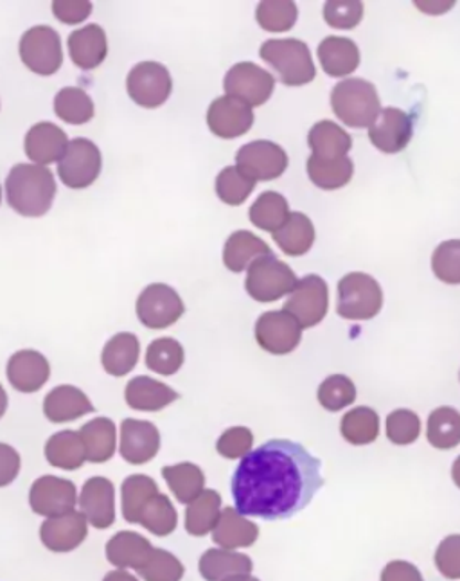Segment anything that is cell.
Here are the masks:
<instances>
[{
    "instance_id": "1",
    "label": "cell",
    "mask_w": 460,
    "mask_h": 581,
    "mask_svg": "<svg viewBox=\"0 0 460 581\" xmlns=\"http://www.w3.org/2000/svg\"><path fill=\"white\" fill-rule=\"evenodd\" d=\"M322 463L301 443L272 439L241 459L232 476L236 509L254 519L288 520L315 499Z\"/></svg>"
},
{
    "instance_id": "2",
    "label": "cell",
    "mask_w": 460,
    "mask_h": 581,
    "mask_svg": "<svg viewBox=\"0 0 460 581\" xmlns=\"http://www.w3.org/2000/svg\"><path fill=\"white\" fill-rule=\"evenodd\" d=\"M11 209L28 218H40L53 206L56 180L48 166L17 164L6 178Z\"/></svg>"
},
{
    "instance_id": "3",
    "label": "cell",
    "mask_w": 460,
    "mask_h": 581,
    "mask_svg": "<svg viewBox=\"0 0 460 581\" xmlns=\"http://www.w3.org/2000/svg\"><path fill=\"white\" fill-rule=\"evenodd\" d=\"M331 106L335 116L353 128H367L381 112L378 91L362 77H347L331 91Z\"/></svg>"
},
{
    "instance_id": "4",
    "label": "cell",
    "mask_w": 460,
    "mask_h": 581,
    "mask_svg": "<svg viewBox=\"0 0 460 581\" xmlns=\"http://www.w3.org/2000/svg\"><path fill=\"white\" fill-rule=\"evenodd\" d=\"M261 59L272 65L279 80L288 87H301L312 83L316 76L312 53L302 40H269L261 45Z\"/></svg>"
},
{
    "instance_id": "5",
    "label": "cell",
    "mask_w": 460,
    "mask_h": 581,
    "mask_svg": "<svg viewBox=\"0 0 460 581\" xmlns=\"http://www.w3.org/2000/svg\"><path fill=\"white\" fill-rule=\"evenodd\" d=\"M384 292L373 276L351 272L338 283L336 312L347 321H369L381 312Z\"/></svg>"
},
{
    "instance_id": "6",
    "label": "cell",
    "mask_w": 460,
    "mask_h": 581,
    "mask_svg": "<svg viewBox=\"0 0 460 581\" xmlns=\"http://www.w3.org/2000/svg\"><path fill=\"white\" fill-rule=\"evenodd\" d=\"M297 281V276L290 269V264L269 255L250 264L244 289L258 303H273L284 295H290Z\"/></svg>"
},
{
    "instance_id": "7",
    "label": "cell",
    "mask_w": 460,
    "mask_h": 581,
    "mask_svg": "<svg viewBox=\"0 0 460 581\" xmlns=\"http://www.w3.org/2000/svg\"><path fill=\"white\" fill-rule=\"evenodd\" d=\"M19 53L25 68L39 76H53L62 68V40L49 25H34L25 31L20 39Z\"/></svg>"
},
{
    "instance_id": "8",
    "label": "cell",
    "mask_w": 460,
    "mask_h": 581,
    "mask_svg": "<svg viewBox=\"0 0 460 581\" xmlns=\"http://www.w3.org/2000/svg\"><path fill=\"white\" fill-rule=\"evenodd\" d=\"M327 308H330V290L326 281L321 276L310 274L299 279L283 310L290 313L304 330L324 321Z\"/></svg>"
},
{
    "instance_id": "9",
    "label": "cell",
    "mask_w": 460,
    "mask_h": 581,
    "mask_svg": "<svg viewBox=\"0 0 460 581\" xmlns=\"http://www.w3.org/2000/svg\"><path fill=\"white\" fill-rule=\"evenodd\" d=\"M103 166L100 148L92 141L74 139L69 143L62 160L58 163V177L67 188L86 189L96 183Z\"/></svg>"
},
{
    "instance_id": "10",
    "label": "cell",
    "mask_w": 460,
    "mask_h": 581,
    "mask_svg": "<svg viewBox=\"0 0 460 581\" xmlns=\"http://www.w3.org/2000/svg\"><path fill=\"white\" fill-rule=\"evenodd\" d=\"M128 96L144 108H158L171 96L172 80L163 63H137L126 77Z\"/></svg>"
},
{
    "instance_id": "11",
    "label": "cell",
    "mask_w": 460,
    "mask_h": 581,
    "mask_svg": "<svg viewBox=\"0 0 460 581\" xmlns=\"http://www.w3.org/2000/svg\"><path fill=\"white\" fill-rule=\"evenodd\" d=\"M137 318L149 330H164L182 318L186 312L184 301L177 290L164 283L146 287L137 299Z\"/></svg>"
},
{
    "instance_id": "12",
    "label": "cell",
    "mask_w": 460,
    "mask_h": 581,
    "mask_svg": "<svg viewBox=\"0 0 460 581\" xmlns=\"http://www.w3.org/2000/svg\"><path fill=\"white\" fill-rule=\"evenodd\" d=\"M227 96L240 100L244 105L261 106L269 102L275 87V77L255 63H236L227 73Z\"/></svg>"
},
{
    "instance_id": "13",
    "label": "cell",
    "mask_w": 460,
    "mask_h": 581,
    "mask_svg": "<svg viewBox=\"0 0 460 581\" xmlns=\"http://www.w3.org/2000/svg\"><path fill=\"white\" fill-rule=\"evenodd\" d=\"M77 505L76 486L56 476H43L34 480L29 491V506L40 517H60L71 513Z\"/></svg>"
},
{
    "instance_id": "14",
    "label": "cell",
    "mask_w": 460,
    "mask_h": 581,
    "mask_svg": "<svg viewBox=\"0 0 460 581\" xmlns=\"http://www.w3.org/2000/svg\"><path fill=\"white\" fill-rule=\"evenodd\" d=\"M236 166L258 180H275L286 172L288 155L281 146L272 141H254L249 145L241 146L236 154Z\"/></svg>"
},
{
    "instance_id": "15",
    "label": "cell",
    "mask_w": 460,
    "mask_h": 581,
    "mask_svg": "<svg viewBox=\"0 0 460 581\" xmlns=\"http://www.w3.org/2000/svg\"><path fill=\"white\" fill-rule=\"evenodd\" d=\"M302 328L299 322L284 312H266L255 322V341L272 355H288L301 344Z\"/></svg>"
},
{
    "instance_id": "16",
    "label": "cell",
    "mask_w": 460,
    "mask_h": 581,
    "mask_svg": "<svg viewBox=\"0 0 460 581\" xmlns=\"http://www.w3.org/2000/svg\"><path fill=\"white\" fill-rule=\"evenodd\" d=\"M207 125L212 134L221 139H236L254 125L252 106L244 105L232 96H221L209 106L207 111Z\"/></svg>"
},
{
    "instance_id": "17",
    "label": "cell",
    "mask_w": 460,
    "mask_h": 581,
    "mask_svg": "<svg viewBox=\"0 0 460 581\" xmlns=\"http://www.w3.org/2000/svg\"><path fill=\"white\" fill-rule=\"evenodd\" d=\"M160 450V433L151 422L128 418L121 423L119 452L129 465H146Z\"/></svg>"
},
{
    "instance_id": "18",
    "label": "cell",
    "mask_w": 460,
    "mask_h": 581,
    "mask_svg": "<svg viewBox=\"0 0 460 581\" xmlns=\"http://www.w3.org/2000/svg\"><path fill=\"white\" fill-rule=\"evenodd\" d=\"M412 120L399 108H384L369 126V139L384 154H399L412 141Z\"/></svg>"
},
{
    "instance_id": "19",
    "label": "cell",
    "mask_w": 460,
    "mask_h": 581,
    "mask_svg": "<svg viewBox=\"0 0 460 581\" xmlns=\"http://www.w3.org/2000/svg\"><path fill=\"white\" fill-rule=\"evenodd\" d=\"M88 537V522L82 511L60 515L40 526V540L53 552H71L80 548Z\"/></svg>"
},
{
    "instance_id": "20",
    "label": "cell",
    "mask_w": 460,
    "mask_h": 581,
    "mask_svg": "<svg viewBox=\"0 0 460 581\" xmlns=\"http://www.w3.org/2000/svg\"><path fill=\"white\" fill-rule=\"evenodd\" d=\"M86 522L96 529H108L115 522V488L106 477H91L77 497Z\"/></svg>"
},
{
    "instance_id": "21",
    "label": "cell",
    "mask_w": 460,
    "mask_h": 581,
    "mask_svg": "<svg viewBox=\"0 0 460 581\" xmlns=\"http://www.w3.org/2000/svg\"><path fill=\"white\" fill-rule=\"evenodd\" d=\"M8 380L19 393H36L48 384L51 365L48 359L34 350L17 351L8 362Z\"/></svg>"
},
{
    "instance_id": "22",
    "label": "cell",
    "mask_w": 460,
    "mask_h": 581,
    "mask_svg": "<svg viewBox=\"0 0 460 581\" xmlns=\"http://www.w3.org/2000/svg\"><path fill=\"white\" fill-rule=\"evenodd\" d=\"M69 146V137L60 126L54 123H36L25 134L24 149L29 160L45 166V164L60 163Z\"/></svg>"
},
{
    "instance_id": "23",
    "label": "cell",
    "mask_w": 460,
    "mask_h": 581,
    "mask_svg": "<svg viewBox=\"0 0 460 581\" xmlns=\"http://www.w3.org/2000/svg\"><path fill=\"white\" fill-rule=\"evenodd\" d=\"M259 538V526L236 508L221 509L220 519L212 529V542L221 549L238 551L252 548Z\"/></svg>"
},
{
    "instance_id": "24",
    "label": "cell",
    "mask_w": 460,
    "mask_h": 581,
    "mask_svg": "<svg viewBox=\"0 0 460 581\" xmlns=\"http://www.w3.org/2000/svg\"><path fill=\"white\" fill-rule=\"evenodd\" d=\"M94 411L96 408L88 396L74 385H58L43 400V414L53 423L74 422Z\"/></svg>"
},
{
    "instance_id": "25",
    "label": "cell",
    "mask_w": 460,
    "mask_h": 581,
    "mask_svg": "<svg viewBox=\"0 0 460 581\" xmlns=\"http://www.w3.org/2000/svg\"><path fill=\"white\" fill-rule=\"evenodd\" d=\"M180 398L177 391H172L169 385L149 378V376H135L129 380L125 390L126 404L135 411L143 413H158L163 408L171 405Z\"/></svg>"
},
{
    "instance_id": "26",
    "label": "cell",
    "mask_w": 460,
    "mask_h": 581,
    "mask_svg": "<svg viewBox=\"0 0 460 581\" xmlns=\"http://www.w3.org/2000/svg\"><path fill=\"white\" fill-rule=\"evenodd\" d=\"M154 546L148 538L135 531H119L106 543V558L117 569L140 571L148 562Z\"/></svg>"
},
{
    "instance_id": "27",
    "label": "cell",
    "mask_w": 460,
    "mask_h": 581,
    "mask_svg": "<svg viewBox=\"0 0 460 581\" xmlns=\"http://www.w3.org/2000/svg\"><path fill=\"white\" fill-rule=\"evenodd\" d=\"M69 53L72 63L83 71H92L105 62L108 54V42L103 28L97 24H88L82 30H76L69 37Z\"/></svg>"
},
{
    "instance_id": "28",
    "label": "cell",
    "mask_w": 460,
    "mask_h": 581,
    "mask_svg": "<svg viewBox=\"0 0 460 581\" xmlns=\"http://www.w3.org/2000/svg\"><path fill=\"white\" fill-rule=\"evenodd\" d=\"M254 569L252 558L230 549H207L198 562V571L206 581H223L238 574H250Z\"/></svg>"
},
{
    "instance_id": "29",
    "label": "cell",
    "mask_w": 460,
    "mask_h": 581,
    "mask_svg": "<svg viewBox=\"0 0 460 581\" xmlns=\"http://www.w3.org/2000/svg\"><path fill=\"white\" fill-rule=\"evenodd\" d=\"M318 60L330 76H349L359 65L358 45L344 37H327L318 45Z\"/></svg>"
},
{
    "instance_id": "30",
    "label": "cell",
    "mask_w": 460,
    "mask_h": 581,
    "mask_svg": "<svg viewBox=\"0 0 460 581\" xmlns=\"http://www.w3.org/2000/svg\"><path fill=\"white\" fill-rule=\"evenodd\" d=\"M273 255L266 241L249 231H236L229 236L223 249V263L230 272L240 274L263 256Z\"/></svg>"
},
{
    "instance_id": "31",
    "label": "cell",
    "mask_w": 460,
    "mask_h": 581,
    "mask_svg": "<svg viewBox=\"0 0 460 581\" xmlns=\"http://www.w3.org/2000/svg\"><path fill=\"white\" fill-rule=\"evenodd\" d=\"M140 344L134 333L123 332L112 336L101 353V364L112 376H126L139 362Z\"/></svg>"
},
{
    "instance_id": "32",
    "label": "cell",
    "mask_w": 460,
    "mask_h": 581,
    "mask_svg": "<svg viewBox=\"0 0 460 581\" xmlns=\"http://www.w3.org/2000/svg\"><path fill=\"white\" fill-rule=\"evenodd\" d=\"M307 143H310V148L313 149L312 155L324 160L347 157L351 148H353L351 135L336 123H333V121H318L310 131Z\"/></svg>"
},
{
    "instance_id": "33",
    "label": "cell",
    "mask_w": 460,
    "mask_h": 581,
    "mask_svg": "<svg viewBox=\"0 0 460 581\" xmlns=\"http://www.w3.org/2000/svg\"><path fill=\"white\" fill-rule=\"evenodd\" d=\"M49 465L60 470H80L86 461L85 445L76 430H62L49 437L45 445Z\"/></svg>"
},
{
    "instance_id": "34",
    "label": "cell",
    "mask_w": 460,
    "mask_h": 581,
    "mask_svg": "<svg viewBox=\"0 0 460 581\" xmlns=\"http://www.w3.org/2000/svg\"><path fill=\"white\" fill-rule=\"evenodd\" d=\"M83 445H85L86 461H111L117 445V433L111 418H94L83 425L80 430Z\"/></svg>"
},
{
    "instance_id": "35",
    "label": "cell",
    "mask_w": 460,
    "mask_h": 581,
    "mask_svg": "<svg viewBox=\"0 0 460 581\" xmlns=\"http://www.w3.org/2000/svg\"><path fill=\"white\" fill-rule=\"evenodd\" d=\"M273 240L284 255L304 256L315 241V227L304 212H290L284 226L273 232Z\"/></svg>"
},
{
    "instance_id": "36",
    "label": "cell",
    "mask_w": 460,
    "mask_h": 581,
    "mask_svg": "<svg viewBox=\"0 0 460 581\" xmlns=\"http://www.w3.org/2000/svg\"><path fill=\"white\" fill-rule=\"evenodd\" d=\"M163 477L180 505H191L206 490V476L200 466L192 463L164 466Z\"/></svg>"
},
{
    "instance_id": "37",
    "label": "cell",
    "mask_w": 460,
    "mask_h": 581,
    "mask_svg": "<svg viewBox=\"0 0 460 581\" xmlns=\"http://www.w3.org/2000/svg\"><path fill=\"white\" fill-rule=\"evenodd\" d=\"M221 495L216 490H203L187 505L186 531L191 537H206L212 533L216 522L220 519Z\"/></svg>"
},
{
    "instance_id": "38",
    "label": "cell",
    "mask_w": 460,
    "mask_h": 581,
    "mask_svg": "<svg viewBox=\"0 0 460 581\" xmlns=\"http://www.w3.org/2000/svg\"><path fill=\"white\" fill-rule=\"evenodd\" d=\"M306 169L310 180L315 184L316 188L333 191V189H341L349 184L351 178H353V172H355V164L349 157L324 160L312 155L307 159Z\"/></svg>"
},
{
    "instance_id": "39",
    "label": "cell",
    "mask_w": 460,
    "mask_h": 581,
    "mask_svg": "<svg viewBox=\"0 0 460 581\" xmlns=\"http://www.w3.org/2000/svg\"><path fill=\"white\" fill-rule=\"evenodd\" d=\"M341 434L345 442L364 447L376 442L379 436V416L374 408L356 407L344 414Z\"/></svg>"
},
{
    "instance_id": "40",
    "label": "cell",
    "mask_w": 460,
    "mask_h": 581,
    "mask_svg": "<svg viewBox=\"0 0 460 581\" xmlns=\"http://www.w3.org/2000/svg\"><path fill=\"white\" fill-rule=\"evenodd\" d=\"M157 494L158 486L151 477L140 474L126 477L121 486V506L126 522L139 523L144 506L148 505V500Z\"/></svg>"
},
{
    "instance_id": "41",
    "label": "cell",
    "mask_w": 460,
    "mask_h": 581,
    "mask_svg": "<svg viewBox=\"0 0 460 581\" xmlns=\"http://www.w3.org/2000/svg\"><path fill=\"white\" fill-rule=\"evenodd\" d=\"M249 217L258 229L273 235L284 226V221L290 217V207L281 193L264 191L250 207Z\"/></svg>"
},
{
    "instance_id": "42",
    "label": "cell",
    "mask_w": 460,
    "mask_h": 581,
    "mask_svg": "<svg viewBox=\"0 0 460 581\" xmlns=\"http://www.w3.org/2000/svg\"><path fill=\"white\" fill-rule=\"evenodd\" d=\"M428 443L439 450L460 445V413L453 407H439L430 414L427 425Z\"/></svg>"
},
{
    "instance_id": "43",
    "label": "cell",
    "mask_w": 460,
    "mask_h": 581,
    "mask_svg": "<svg viewBox=\"0 0 460 581\" xmlns=\"http://www.w3.org/2000/svg\"><path fill=\"white\" fill-rule=\"evenodd\" d=\"M139 523L155 537H169L177 529L178 513L168 495L158 491L151 497L148 505L144 506Z\"/></svg>"
},
{
    "instance_id": "44",
    "label": "cell",
    "mask_w": 460,
    "mask_h": 581,
    "mask_svg": "<svg viewBox=\"0 0 460 581\" xmlns=\"http://www.w3.org/2000/svg\"><path fill=\"white\" fill-rule=\"evenodd\" d=\"M54 112L69 125H85L94 117V102L80 87H65L54 97Z\"/></svg>"
},
{
    "instance_id": "45",
    "label": "cell",
    "mask_w": 460,
    "mask_h": 581,
    "mask_svg": "<svg viewBox=\"0 0 460 581\" xmlns=\"http://www.w3.org/2000/svg\"><path fill=\"white\" fill-rule=\"evenodd\" d=\"M184 347L180 342L171 336H163L151 342L146 351V365L148 370L163 376H171L180 371L184 365Z\"/></svg>"
},
{
    "instance_id": "46",
    "label": "cell",
    "mask_w": 460,
    "mask_h": 581,
    "mask_svg": "<svg viewBox=\"0 0 460 581\" xmlns=\"http://www.w3.org/2000/svg\"><path fill=\"white\" fill-rule=\"evenodd\" d=\"M297 6L292 0H266L258 6L255 19L264 31L284 33L297 22Z\"/></svg>"
},
{
    "instance_id": "47",
    "label": "cell",
    "mask_w": 460,
    "mask_h": 581,
    "mask_svg": "<svg viewBox=\"0 0 460 581\" xmlns=\"http://www.w3.org/2000/svg\"><path fill=\"white\" fill-rule=\"evenodd\" d=\"M255 180L244 175L238 166H227L221 169L220 175L216 178V193L221 203L229 206H241L254 191Z\"/></svg>"
},
{
    "instance_id": "48",
    "label": "cell",
    "mask_w": 460,
    "mask_h": 581,
    "mask_svg": "<svg viewBox=\"0 0 460 581\" xmlns=\"http://www.w3.org/2000/svg\"><path fill=\"white\" fill-rule=\"evenodd\" d=\"M316 398L330 413H338L342 408L355 404L356 387L353 380L345 375H331L322 382Z\"/></svg>"
},
{
    "instance_id": "49",
    "label": "cell",
    "mask_w": 460,
    "mask_h": 581,
    "mask_svg": "<svg viewBox=\"0 0 460 581\" xmlns=\"http://www.w3.org/2000/svg\"><path fill=\"white\" fill-rule=\"evenodd\" d=\"M137 572L144 581H180L186 569L172 552L155 548L146 566Z\"/></svg>"
},
{
    "instance_id": "50",
    "label": "cell",
    "mask_w": 460,
    "mask_h": 581,
    "mask_svg": "<svg viewBox=\"0 0 460 581\" xmlns=\"http://www.w3.org/2000/svg\"><path fill=\"white\" fill-rule=\"evenodd\" d=\"M421 436V419L414 411L398 408L387 416L388 442L399 447L412 445Z\"/></svg>"
},
{
    "instance_id": "51",
    "label": "cell",
    "mask_w": 460,
    "mask_h": 581,
    "mask_svg": "<svg viewBox=\"0 0 460 581\" xmlns=\"http://www.w3.org/2000/svg\"><path fill=\"white\" fill-rule=\"evenodd\" d=\"M431 269L442 283L460 284V240L442 241L433 250Z\"/></svg>"
},
{
    "instance_id": "52",
    "label": "cell",
    "mask_w": 460,
    "mask_h": 581,
    "mask_svg": "<svg viewBox=\"0 0 460 581\" xmlns=\"http://www.w3.org/2000/svg\"><path fill=\"white\" fill-rule=\"evenodd\" d=\"M324 19L335 30H353L364 19V4L358 0H330L324 4Z\"/></svg>"
},
{
    "instance_id": "53",
    "label": "cell",
    "mask_w": 460,
    "mask_h": 581,
    "mask_svg": "<svg viewBox=\"0 0 460 581\" xmlns=\"http://www.w3.org/2000/svg\"><path fill=\"white\" fill-rule=\"evenodd\" d=\"M254 434L247 427H230L216 442V450L226 459H243L252 452Z\"/></svg>"
},
{
    "instance_id": "54",
    "label": "cell",
    "mask_w": 460,
    "mask_h": 581,
    "mask_svg": "<svg viewBox=\"0 0 460 581\" xmlns=\"http://www.w3.org/2000/svg\"><path fill=\"white\" fill-rule=\"evenodd\" d=\"M437 571L441 572L446 580H460V535L446 537L436 549Z\"/></svg>"
},
{
    "instance_id": "55",
    "label": "cell",
    "mask_w": 460,
    "mask_h": 581,
    "mask_svg": "<svg viewBox=\"0 0 460 581\" xmlns=\"http://www.w3.org/2000/svg\"><path fill=\"white\" fill-rule=\"evenodd\" d=\"M53 13L63 24H80L92 13L91 2L86 0H56Z\"/></svg>"
},
{
    "instance_id": "56",
    "label": "cell",
    "mask_w": 460,
    "mask_h": 581,
    "mask_svg": "<svg viewBox=\"0 0 460 581\" xmlns=\"http://www.w3.org/2000/svg\"><path fill=\"white\" fill-rule=\"evenodd\" d=\"M20 461L19 452L14 450L11 445L0 443V488L11 485L20 474Z\"/></svg>"
},
{
    "instance_id": "57",
    "label": "cell",
    "mask_w": 460,
    "mask_h": 581,
    "mask_svg": "<svg viewBox=\"0 0 460 581\" xmlns=\"http://www.w3.org/2000/svg\"><path fill=\"white\" fill-rule=\"evenodd\" d=\"M381 581H425V578L414 563L394 560L384 567Z\"/></svg>"
},
{
    "instance_id": "58",
    "label": "cell",
    "mask_w": 460,
    "mask_h": 581,
    "mask_svg": "<svg viewBox=\"0 0 460 581\" xmlns=\"http://www.w3.org/2000/svg\"><path fill=\"white\" fill-rule=\"evenodd\" d=\"M103 581H139L134 574H129L125 569H119V571H112L106 574L105 580Z\"/></svg>"
},
{
    "instance_id": "59",
    "label": "cell",
    "mask_w": 460,
    "mask_h": 581,
    "mask_svg": "<svg viewBox=\"0 0 460 581\" xmlns=\"http://www.w3.org/2000/svg\"><path fill=\"white\" fill-rule=\"evenodd\" d=\"M451 479H453V483L460 490V456L457 457L456 463L451 466Z\"/></svg>"
},
{
    "instance_id": "60",
    "label": "cell",
    "mask_w": 460,
    "mask_h": 581,
    "mask_svg": "<svg viewBox=\"0 0 460 581\" xmlns=\"http://www.w3.org/2000/svg\"><path fill=\"white\" fill-rule=\"evenodd\" d=\"M8 411V394H6L4 387L0 384V419L4 416Z\"/></svg>"
},
{
    "instance_id": "61",
    "label": "cell",
    "mask_w": 460,
    "mask_h": 581,
    "mask_svg": "<svg viewBox=\"0 0 460 581\" xmlns=\"http://www.w3.org/2000/svg\"><path fill=\"white\" fill-rule=\"evenodd\" d=\"M223 581H261L258 578L252 577V574H238V577H230Z\"/></svg>"
},
{
    "instance_id": "62",
    "label": "cell",
    "mask_w": 460,
    "mask_h": 581,
    "mask_svg": "<svg viewBox=\"0 0 460 581\" xmlns=\"http://www.w3.org/2000/svg\"><path fill=\"white\" fill-rule=\"evenodd\" d=\"M0 204H2V188H0Z\"/></svg>"
}]
</instances>
